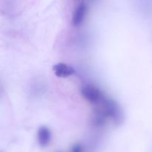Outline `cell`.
<instances>
[{
	"label": "cell",
	"mask_w": 152,
	"mask_h": 152,
	"mask_svg": "<svg viewBox=\"0 0 152 152\" xmlns=\"http://www.w3.org/2000/svg\"><path fill=\"white\" fill-rule=\"evenodd\" d=\"M87 7L84 1H81L75 7L72 16V24L74 26H80L84 21L86 15Z\"/></svg>",
	"instance_id": "obj_2"
},
{
	"label": "cell",
	"mask_w": 152,
	"mask_h": 152,
	"mask_svg": "<svg viewBox=\"0 0 152 152\" xmlns=\"http://www.w3.org/2000/svg\"><path fill=\"white\" fill-rule=\"evenodd\" d=\"M80 92L82 96L91 103H97L102 97L100 91L92 85H86L83 86Z\"/></svg>",
	"instance_id": "obj_1"
},
{
	"label": "cell",
	"mask_w": 152,
	"mask_h": 152,
	"mask_svg": "<svg viewBox=\"0 0 152 152\" xmlns=\"http://www.w3.org/2000/svg\"><path fill=\"white\" fill-rule=\"evenodd\" d=\"M71 152H83V147L80 144H76L71 148Z\"/></svg>",
	"instance_id": "obj_5"
},
{
	"label": "cell",
	"mask_w": 152,
	"mask_h": 152,
	"mask_svg": "<svg viewBox=\"0 0 152 152\" xmlns=\"http://www.w3.org/2000/svg\"><path fill=\"white\" fill-rule=\"evenodd\" d=\"M55 75L61 78H66L73 75L75 73V70L73 67L70 66L69 65L62 62L55 64L52 68Z\"/></svg>",
	"instance_id": "obj_3"
},
{
	"label": "cell",
	"mask_w": 152,
	"mask_h": 152,
	"mask_svg": "<svg viewBox=\"0 0 152 152\" xmlns=\"http://www.w3.org/2000/svg\"><path fill=\"white\" fill-rule=\"evenodd\" d=\"M37 140L38 142L42 147H45L50 143L51 140V132L48 128L45 126H41L37 132Z\"/></svg>",
	"instance_id": "obj_4"
}]
</instances>
